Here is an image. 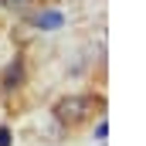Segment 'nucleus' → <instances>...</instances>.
Wrapping results in <instances>:
<instances>
[{
    "label": "nucleus",
    "mask_w": 146,
    "mask_h": 146,
    "mask_svg": "<svg viewBox=\"0 0 146 146\" xmlns=\"http://www.w3.org/2000/svg\"><path fill=\"white\" fill-rule=\"evenodd\" d=\"M10 143V133H7V129H0V146H7Z\"/></svg>",
    "instance_id": "obj_3"
},
{
    "label": "nucleus",
    "mask_w": 146,
    "mask_h": 146,
    "mask_svg": "<svg viewBox=\"0 0 146 146\" xmlns=\"http://www.w3.org/2000/svg\"><path fill=\"white\" fill-rule=\"evenodd\" d=\"M34 24L41 27V31H58V27L65 24V17H61L58 10H44V14H37V17H34Z\"/></svg>",
    "instance_id": "obj_2"
},
{
    "label": "nucleus",
    "mask_w": 146,
    "mask_h": 146,
    "mask_svg": "<svg viewBox=\"0 0 146 146\" xmlns=\"http://www.w3.org/2000/svg\"><path fill=\"white\" fill-rule=\"evenodd\" d=\"M85 109H92V99H65V102L54 106V115L61 122H78L85 115Z\"/></svg>",
    "instance_id": "obj_1"
},
{
    "label": "nucleus",
    "mask_w": 146,
    "mask_h": 146,
    "mask_svg": "<svg viewBox=\"0 0 146 146\" xmlns=\"http://www.w3.org/2000/svg\"><path fill=\"white\" fill-rule=\"evenodd\" d=\"M3 3H10V7H21V3H27V0H3Z\"/></svg>",
    "instance_id": "obj_4"
}]
</instances>
